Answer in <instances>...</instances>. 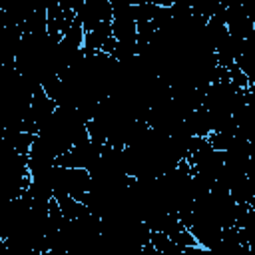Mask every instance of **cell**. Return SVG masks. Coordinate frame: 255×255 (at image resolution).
Listing matches in <instances>:
<instances>
[{
    "mask_svg": "<svg viewBox=\"0 0 255 255\" xmlns=\"http://www.w3.org/2000/svg\"><path fill=\"white\" fill-rule=\"evenodd\" d=\"M129 2L131 6H137V4H155V6H165V8H171L175 0H126Z\"/></svg>",
    "mask_w": 255,
    "mask_h": 255,
    "instance_id": "1",
    "label": "cell"
}]
</instances>
